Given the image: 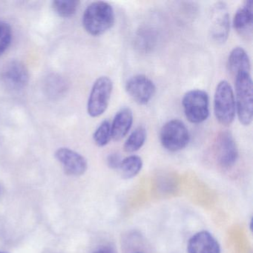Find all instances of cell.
I'll return each instance as SVG.
<instances>
[{
	"instance_id": "cell-23",
	"label": "cell",
	"mask_w": 253,
	"mask_h": 253,
	"mask_svg": "<svg viewBox=\"0 0 253 253\" xmlns=\"http://www.w3.org/2000/svg\"><path fill=\"white\" fill-rule=\"evenodd\" d=\"M92 253H118L115 247L111 244H104L97 247Z\"/></svg>"
},
{
	"instance_id": "cell-1",
	"label": "cell",
	"mask_w": 253,
	"mask_h": 253,
	"mask_svg": "<svg viewBox=\"0 0 253 253\" xmlns=\"http://www.w3.org/2000/svg\"><path fill=\"white\" fill-rule=\"evenodd\" d=\"M115 13L112 5L103 1L90 4L84 11L83 25L92 36H100L113 27Z\"/></svg>"
},
{
	"instance_id": "cell-8",
	"label": "cell",
	"mask_w": 253,
	"mask_h": 253,
	"mask_svg": "<svg viewBox=\"0 0 253 253\" xmlns=\"http://www.w3.org/2000/svg\"><path fill=\"white\" fill-rule=\"evenodd\" d=\"M126 91L137 104L144 106L152 100L156 93L155 83L144 75L131 77L126 83Z\"/></svg>"
},
{
	"instance_id": "cell-7",
	"label": "cell",
	"mask_w": 253,
	"mask_h": 253,
	"mask_svg": "<svg viewBox=\"0 0 253 253\" xmlns=\"http://www.w3.org/2000/svg\"><path fill=\"white\" fill-rule=\"evenodd\" d=\"M210 33L214 42L223 44L227 41L230 32V17L224 2L214 4L211 11Z\"/></svg>"
},
{
	"instance_id": "cell-25",
	"label": "cell",
	"mask_w": 253,
	"mask_h": 253,
	"mask_svg": "<svg viewBox=\"0 0 253 253\" xmlns=\"http://www.w3.org/2000/svg\"></svg>"
},
{
	"instance_id": "cell-15",
	"label": "cell",
	"mask_w": 253,
	"mask_h": 253,
	"mask_svg": "<svg viewBox=\"0 0 253 253\" xmlns=\"http://www.w3.org/2000/svg\"><path fill=\"white\" fill-rule=\"evenodd\" d=\"M227 67L234 78L239 74L250 73L251 63L247 51L241 47L234 48L228 57Z\"/></svg>"
},
{
	"instance_id": "cell-17",
	"label": "cell",
	"mask_w": 253,
	"mask_h": 253,
	"mask_svg": "<svg viewBox=\"0 0 253 253\" xmlns=\"http://www.w3.org/2000/svg\"><path fill=\"white\" fill-rule=\"evenodd\" d=\"M143 163L140 157L130 155L123 159L120 170L124 179H131L135 177L141 171Z\"/></svg>"
},
{
	"instance_id": "cell-14",
	"label": "cell",
	"mask_w": 253,
	"mask_h": 253,
	"mask_svg": "<svg viewBox=\"0 0 253 253\" xmlns=\"http://www.w3.org/2000/svg\"><path fill=\"white\" fill-rule=\"evenodd\" d=\"M133 121L134 116L130 108L124 107L120 109L111 123L112 139L115 141H119L124 138L129 132Z\"/></svg>"
},
{
	"instance_id": "cell-21",
	"label": "cell",
	"mask_w": 253,
	"mask_h": 253,
	"mask_svg": "<svg viewBox=\"0 0 253 253\" xmlns=\"http://www.w3.org/2000/svg\"><path fill=\"white\" fill-rule=\"evenodd\" d=\"M12 41V29L8 23L0 21V56L8 49Z\"/></svg>"
},
{
	"instance_id": "cell-12",
	"label": "cell",
	"mask_w": 253,
	"mask_h": 253,
	"mask_svg": "<svg viewBox=\"0 0 253 253\" xmlns=\"http://www.w3.org/2000/svg\"><path fill=\"white\" fill-rule=\"evenodd\" d=\"M220 246L214 237L207 231H201L191 237L187 244V253H220Z\"/></svg>"
},
{
	"instance_id": "cell-6",
	"label": "cell",
	"mask_w": 253,
	"mask_h": 253,
	"mask_svg": "<svg viewBox=\"0 0 253 253\" xmlns=\"http://www.w3.org/2000/svg\"><path fill=\"white\" fill-rule=\"evenodd\" d=\"M113 91V82L106 76H101L93 84L88 97L87 110L91 118L101 116L109 105Z\"/></svg>"
},
{
	"instance_id": "cell-24",
	"label": "cell",
	"mask_w": 253,
	"mask_h": 253,
	"mask_svg": "<svg viewBox=\"0 0 253 253\" xmlns=\"http://www.w3.org/2000/svg\"><path fill=\"white\" fill-rule=\"evenodd\" d=\"M0 253H6V252L0 251Z\"/></svg>"
},
{
	"instance_id": "cell-20",
	"label": "cell",
	"mask_w": 253,
	"mask_h": 253,
	"mask_svg": "<svg viewBox=\"0 0 253 253\" xmlns=\"http://www.w3.org/2000/svg\"><path fill=\"white\" fill-rule=\"evenodd\" d=\"M112 138L111 123L106 120V121H103L97 127L93 134V139L97 146L103 147L110 142Z\"/></svg>"
},
{
	"instance_id": "cell-5",
	"label": "cell",
	"mask_w": 253,
	"mask_h": 253,
	"mask_svg": "<svg viewBox=\"0 0 253 253\" xmlns=\"http://www.w3.org/2000/svg\"><path fill=\"white\" fill-rule=\"evenodd\" d=\"M160 140L163 147L171 152L184 149L190 141L189 129L183 121L171 120L166 123L160 132Z\"/></svg>"
},
{
	"instance_id": "cell-18",
	"label": "cell",
	"mask_w": 253,
	"mask_h": 253,
	"mask_svg": "<svg viewBox=\"0 0 253 253\" xmlns=\"http://www.w3.org/2000/svg\"><path fill=\"white\" fill-rule=\"evenodd\" d=\"M147 138V131L143 126L136 128L128 136L124 143V151L128 153L140 150L146 143Z\"/></svg>"
},
{
	"instance_id": "cell-11",
	"label": "cell",
	"mask_w": 253,
	"mask_h": 253,
	"mask_svg": "<svg viewBox=\"0 0 253 253\" xmlns=\"http://www.w3.org/2000/svg\"><path fill=\"white\" fill-rule=\"evenodd\" d=\"M57 161L69 175L81 176L86 171L88 163L81 154L69 148H60L55 152Z\"/></svg>"
},
{
	"instance_id": "cell-4",
	"label": "cell",
	"mask_w": 253,
	"mask_h": 253,
	"mask_svg": "<svg viewBox=\"0 0 253 253\" xmlns=\"http://www.w3.org/2000/svg\"><path fill=\"white\" fill-rule=\"evenodd\" d=\"M182 106L186 119L192 124H202L210 116V97L204 90L187 91L182 99Z\"/></svg>"
},
{
	"instance_id": "cell-3",
	"label": "cell",
	"mask_w": 253,
	"mask_h": 253,
	"mask_svg": "<svg viewBox=\"0 0 253 253\" xmlns=\"http://www.w3.org/2000/svg\"><path fill=\"white\" fill-rule=\"evenodd\" d=\"M214 114L223 126L232 124L236 115L235 94L228 81H221L216 86L214 96Z\"/></svg>"
},
{
	"instance_id": "cell-22",
	"label": "cell",
	"mask_w": 253,
	"mask_h": 253,
	"mask_svg": "<svg viewBox=\"0 0 253 253\" xmlns=\"http://www.w3.org/2000/svg\"><path fill=\"white\" fill-rule=\"evenodd\" d=\"M123 159L121 158V155L116 152L110 154L107 157V164L109 168L112 169H118L121 167V163H122Z\"/></svg>"
},
{
	"instance_id": "cell-9",
	"label": "cell",
	"mask_w": 253,
	"mask_h": 253,
	"mask_svg": "<svg viewBox=\"0 0 253 253\" xmlns=\"http://www.w3.org/2000/svg\"><path fill=\"white\" fill-rule=\"evenodd\" d=\"M214 149L217 162L223 168H231L238 161V146L229 131H222L217 135Z\"/></svg>"
},
{
	"instance_id": "cell-13",
	"label": "cell",
	"mask_w": 253,
	"mask_h": 253,
	"mask_svg": "<svg viewBox=\"0 0 253 253\" xmlns=\"http://www.w3.org/2000/svg\"><path fill=\"white\" fill-rule=\"evenodd\" d=\"M253 1H245L237 10L234 15L233 28L241 36H252L253 33Z\"/></svg>"
},
{
	"instance_id": "cell-16",
	"label": "cell",
	"mask_w": 253,
	"mask_h": 253,
	"mask_svg": "<svg viewBox=\"0 0 253 253\" xmlns=\"http://www.w3.org/2000/svg\"><path fill=\"white\" fill-rule=\"evenodd\" d=\"M158 42V35L152 28L143 27L137 31L134 38V46L140 52L152 51Z\"/></svg>"
},
{
	"instance_id": "cell-10",
	"label": "cell",
	"mask_w": 253,
	"mask_h": 253,
	"mask_svg": "<svg viewBox=\"0 0 253 253\" xmlns=\"http://www.w3.org/2000/svg\"><path fill=\"white\" fill-rule=\"evenodd\" d=\"M2 80L8 88L20 91L26 88L29 84V70L21 61L11 60L2 70Z\"/></svg>"
},
{
	"instance_id": "cell-2",
	"label": "cell",
	"mask_w": 253,
	"mask_h": 253,
	"mask_svg": "<svg viewBox=\"0 0 253 253\" xmlns=\"http://www.w3.org/2000/svg\"><path fill=\"white\" fill-rule=\"evenodd\" d=\"M235 106L238 120L243 126L252 124L253 117V84L251 73L235 77Z\"/></svg>"
},
{
	"instance_id": "cell-19",
	"label": "cell",
	"mask_w": 253,
	"mask_h": 253,
	"mask_svg": "<svg viewBox=\"0 0 253 253\" xmlns=\"http://www.w3.org/2000/svg\"><path fill=\"white\" fill-rule=\"evenodd\" d=\"M79 5L80 1L78 0H57L52 2L54 12L63 18L73 17L76 14Z\"/></svg>"
}]
</instances>
